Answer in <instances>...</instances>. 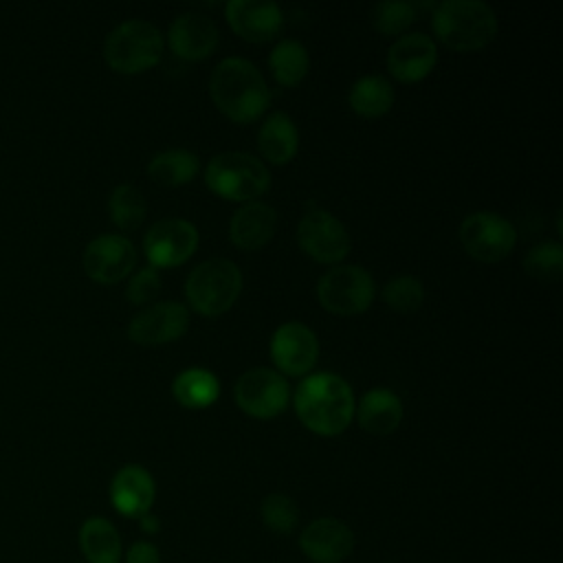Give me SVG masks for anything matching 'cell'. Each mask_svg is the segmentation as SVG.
<instances>
[{
  "mask_svg": "<svg viewBox=\"0 0 563 563\" xmlns=\"http://www.w3.org/2000/svg\"><path fill=\"white\" fill-rule=\"evenodd\" d=\"M435 35L455 51H477L497 33V15L482 0H444L433 11Z\"/></svg>",
  "mask_w": 563,
  "mask_h": 563,
  "instance_id": "obj_3",
  "label": "cell"
},
{
  "mask_svg": "<svg viewBox=\"0 0 563 563\" xmlns=\"http://www.w3.org/2000/svg\"><path fill=\"white\" fill-rule=\"evenodd\" d=\"M523 268L541 282H556L563 275V246L554 240L534 244L523 257Z\"/></svg>",
  "mask_w": 563,
  "mask_h": 563,
  "instance_id": "obj_30",
  "label": "cell"
},
{
  "mask_svg": "<svg viewBox=\"0 0 563 563\" xmlns=\"http://www.w3.org/2000/svg\"><path fill=\"white\" fill-rule=\"evenodd\" d=\"M172 394L187 409H205L218 398L220 385L209 369L189 367L174 378Z\"/></svg>",
  "mask_w": 563,
  "mask_h": 563,
  "instance_id": "obj_24",
  "label": "cell"
},
{
  "mask_svg": "<svg viewBox=\"0 0 563 563\" xmlns=\"http://www.w3.org/2000/svg\"><path fill=\"white\" fill-rule=\"evenodd\" d=\"M347 101L363 117H380L394 103V88L383 75H363L352 84Z\"/></svg>",
  "mask_w": 563,
  "mask_h": 563,
  "instance_id": "obj_25",
  "label": "cell"
},
{
  "mask_svg": "<svg viewBox=\"0 0 563 563\" xmlns=\"http://www.w3.org/2000/svg\"><path fill=\"white\" fill-rule=\"evenodd\" d=\"M457 235L466 253L486 264L504 260L517 242V231L510 220L493 211H475L466 216Z\"/></svg>",
  "mask_w": 563,
  "mask_h": 563,
  "instance_id": "obj_8",
  "label": "cell"
},
{
  "mask_svg": "<svg viewBox=\"0 0 563 563\" xmlns=\"http://www.w3.org/2000/svg\"><path fill=\"white\" fill-rule=\"evenodd\" d=\"M299 246L323 264L341 262L350 251V235L345 227L325 209H310L297 224Z\"/></svg>",
  "mask_w": 563,
  "mask_h": 563,
  "instance_id": "obj_10",
  "label": "cell"
},
{
  "mask_svg": "<svg viewBox=\"0 0 563 563\" xmlns=\"http://www.w3.org/2000/svg\"><path fill=\"white\" fill-rule=\"evenodd\" d=\"M147 174L161 185H183L198 174V156L189 150L158 152L152 156Z\"/></svg>",
  "mask_w": 563,
  "mask_h": 563,
  "instance_id": "obj_26",
  "label": "cell"
},
{
  "mask_svg": "<svg viewBox=\"0 0 563 563\" xmlns=\"http://www.w3.org/2000/svg\"><path fill=\"white\" fill-rule=\"evenodd\" d=\"M81 264L92 282L117 284L134 268L136 251L128 238L117 233H103L86 244Z\"/></svg>",
  "mask_w": 563,
  "mask_h": 563,
  "instance_id": "obj_12",
  "label": "cell"
},
{
  "mask_svg": "<svg viewBox=\"0 0 563 563\" xmlns=\"http://www.w3.org/2000/svg\"><path fill=\"white\" fill-rule=\"evenodd\" d=\"M438 59L435 42L420 33H405L400 35L387 53V66L391 75L400 81H418L431 73Z\"/></svg>",
  "mask_w": 563,
  "mask_h": 563,
  "instance_id": "obj_17",
  "label": "cell"
},
{
  "mask_svg": "<svg viewBox=\"0 0 563 563\" xmlns=\"http://www.w3.org/2000/svg\"><path fill=\"white\" fill-rule=\"evenodd\" d=\"M299 550L310 563H343L354 552V532L334 517H319L299 532Z\"/></svg>",
  "mask_w": 563,
  "mask_h": 563,
  "instance_id": "obj_13",
  "label": "cell"
},
{
  "mask_svg": "<svg viewBox=\"0 0 563 563\" xmlns=\"http://www.w3.org/2000/svg\"><path fill=\"white\" fill-rule=\"evenodd\" d=\"M209 95L213 103L238 123L257 119L271 101V90L262 73L244 57H224L213 68Z\"/></svg>",
  "mask_w": 563,
  "mask_h": 563,
  "instance_id": "obj_1",
  "label": "cell"
},
{
  "mask_svg": "<svg viewBox=\"0 0 563 563\" xmlns=\"http://www.w3.org/2000/svg\"><path fill=\"white\" fill-rule=\"evenodd\" d=\"M167 40L178 57L202 59L218 44V26L200 11H185L172 20Z\"/></svg>",
  "mask_w": 563,
  "mask_h": 563,
  "instance_id": "obj_18",
  "label": "cell"
},
{
  "mask_svg": "<svg viewBox=\"0 0 563 563\" xmlns=\"http://www.w3.org/2000/svg\"><path fill=\"white\" fill-rule=\"evenodd\" d=\"M161 292V277L156 273V268L147 266V268H141L132 275V279L128 282V288H125V295L132 303H147L152 301L156 295Z\"/></svg>",
  "mask_w": 563,
  "mask_h": 563,
  "instance_id": "obj_33",
  "label": "cell"
},
{
  "mask_svg": "<svg viewBox=\"0 0 563 563\" xmlns=\"http://www.w3.org/2000/svg\"><path fill=\"white\" fill-rule=\"evenodd\" d=\"M139 526H141V530L145 532V534H154V532H158V528H161V521H158V517H154V515H143V517H139Z\"/></svg>",
  "mask_w": 563,
  "mask_h": 563,
  "instance_id": "obj_35",
  "label": "cell"
},
{
  "mask_svg": "<svg viewBox=\"0 0 563 563\" xmlns=\"http://www.w3.org/2000/svg\"><path fill=\"white\" fill-rule=\"evenodd\" d=\"M125 563H161V552L152 541H134L125 554Z\"/></svg>",
  "mask_w": 563,
  "mask_h": 563,
  "instance_id": "obj_34",
  "label": "cell"
},
{
  "mask_svg": "<svg viewBox=\"0 0 563 563\" xmlns=\"http://www.w3.org/2000/svg\"><path fill=\"white\" fill-rule=\"evenodd\" d=\"M198 246V231L191 222L183 218H163L154 222L145 238L143 251L152 266L169 268L183 264L194 255Z\"/></svg>",
  "mask_w": 563,
  "mask_h": 563,
  "instance_id": "obj_11",
  "label": "cell"
},
{
  "mask_svg": "<svg viewBox=\"0 0 563 563\" xmlns=\"http://www.w3.org/2000/svg\"><path fill=\"white\" fill-rule=\"evenodd\" d=\"M224 13L231 29L251 42H266L282 29V9L273 0H231Z\"/></svg>",
  "mask_w": 563,
  "mask_h": 563,
  "instance_id": "obj_19",
  "label": "cell"
},
{
  "mask_svg": "<svg viewBox=\"0 0 563 563\" xmlns=\"http://www.w3.org/2000/svg\"><path fill=\"white\" fill-rule=\"evenodd\" d=\"M108 211H110L112 222L119 229L134 231L145 220L147 205H145L143 194L134 185L123 183L112 189V194L108 198Z\"/></svg>",
  "mask_w": 563,
  "mask_h": 563,
  "instance_id": "obj_28",
  "label": "cell"
},
{
  "mask_svg": "<svg viewBox=\"0 0 563 563\" xmlns=\"http://www.w3.org/2000/svg\"><path fill=\"white\" fill-rule=\"evenodd\" d=\"M112 508L130 519H139L152 510L156 499V484L147 468L139 464L121 466L110 482Z\"/></svg>",
  "mask_w": 563,
  "mask_h": 563,
  "instance_id": "obj_16",
  "label": "cell"
},
{
  "mask_svg": "<svg viewBox=\"0 0 563 563\" xmlns=\"http://www.w3.org/2000/svg\"><path fill=\"white\" fill-rule=\"evenodd\" d=\"M317 297L334 314H358L374 301V279L361 266L339 264L319 277Z\"/></svg>",
  "mask_w": 563,
  "mask_h": 563,
  "instance_id": "obj_7",
  "label": "cell"
},
{
  "mask_svg": "<svg viewBox=\"0 0 563 563\" xmlns=\"http://www.w3.org/2000/svg\"><path fill=\"white\" fill-rule=\"evenodd\" d=\"M286 378L268 367H253L235 383V402L253 418H273L288 405Z\"/></svg>",
  "mask_w": 563,
  "mask_h": 563,
  "instance_id": "obj_9",
  "label": "cell"
},
{
  "mask_svg": "<svg viewBox=\"0 0 563 563\" xmlns=\"http://www.w3.org/2000/svg\"><path fill=\"white\" fill-rule=\"evenodd\" d=\"M262 523L275 534H290L299 521V508L286 493H271L260 504Z\"/></svg>",
  "mask_w": 563,
  "mask_h": 563,
  "instance_id": "obj_29",
  "label": "cell"
},
{
  "mask_svg": "<svg viewBox=\"0 0 563 563\" xmlns=\"http://www.w3.org/2000/svg\"><path fill=\"white\" fill-rule=\"evenodd\" d=\"M383 301L396 312H413L424 301V288L413 275L391 277L383 288Z\"/></svg>",
  "mask_w": 563,
  "mask_h": 563,
  "instance_id": "obj_31",
  "label": "cell"
},
{
  "mask_svg": "<svg viewBox=\"0 0 563 563\" xmlns=\"http://www.w3.org/2000/svg\"><path fill=\"white\" fill-rule=\"evenodd\" d=\"M275 224H277L275 209L266 202L253 200L235 209L229 222V235L238 249L253 251L264 246L271 240V235L275 233Z\"/></svg>",
  "mask_w": 563,
  "mask_h": 563,
  "instance_id": "obj_20",
  "label": "cell"
},
{
  "mask_svg": "<svg viewBox=\"0 0 563 563\" xmlns=\"http://www.w3.org/2000/svg\"><path fill=\"white\" fill-rule=\"evenodd\" d=\"M271 356L282 372L299 376L317 363L319 341L308 325L290 321L275 330L271 339Z\"/></svg>",
  "mask_w": 563,
  "mask_h": 563,
  "instance_id": "obj_15",
  "label": "cell"
},
{
  "mask_svg": "<svg viewBox=\"0 0 563 563\" xmlns=\"http://www.w3.org/2000/svg\"><path fill=\"white\" fill-rule=\"evenodd\" d=\"M402 420L400 398L385 387L369 389L358 402V424L372 435L391 433Z\"/></svg>",
  "mask_w": 563,
  "mask_h": 563,
  "instance_id": "obj_22",
  "label": "cell"
},
{
  "mask_svg": "<svg viewBox=\"0 0 563 563\" xmlns=\"http://www.w3.org/2000/svg\"><path fill=\"white\" fill-rule=\"evenodd\" d=\"M257 145L271 163H288L299 145L295 121L286 112L268 114L257 132Z\"/></svg>",
  "mask_w": 563,
  "mask_h": 563,
  "instance_id": "obj_23",
  "label": "cell"
},
{
  "mask_svg": "<svg viewBox=\"0 0 563 563\" xmlns=\"http://www.w3.org/2000/svg\"><path fill=\"white\" fill-rule=\"evenodd\" d=\"M211 191L229 200H253L271 185L266 165L246 152H222L213 156L205 169Z\"/></svg>",
  "mask_w": 563,
  "mask_h": 563,
  "instance_id": "obj_6",
  "label": "cell"
},
{
  "mask_svg": "<svg viewBox=\"0 0 563 563\" xmlns=\"http://www.w3.org/2000/svg\"><path fill=\"white\" fill-rule=\"evenodd\" d=\"M273 77L282 84V86H295L299 84L310 66V57L308 51L301 42L297 40H282L275 44V48L271 51L268 57Z\"/></svg>",
  "mask_w": 563,
  "mask_h": 563,
  "instance_id": "obj_27",
  "label": "cell"
},
{
  "mask_svg": "<svg viewBox=\"0 0 563 563\" xmlns=\"http://www.w3.org/2000/svg\"><path fill=\"white\" fill-rule=\"evenodd\" d=\"M242 290L240 268L224 257L200 262L187 277L185 292L189 303L207 317L229 310Z\"/></svg>",
  "mask_w": 563,
  "mask_h": 563,
  "instance_id": "obj_5",
  "label": "cell"
},
{
  "mask_svg": "<svg viewBox=\"0 0 563 563\" xmlns=\"http://www.w3.org/2000/svg\"><path fill=\"white\" fill-rule=\"evenodd\" d=\"M295 409L310 431L319 435H336L352 420L354 394L336 374H312L297 387Z\"/></svg>",
  "mask_w": 563,
  "mask_h": 563,
  "instance_id": "obj_2",
  "label": "cell"
},
{
  "mask_svg": "<svg viewBox=\"0 0 563 563\" xmlns=\"http://www.w3.org/2000/svg\"><path fill=\"white\" fill-rule=\"evenodd\" d=\"M163 53V35L156 24L130 18L117 24L103 42L106 64L123 75H134L152 68Z\"/></svg>",
  "mask_w": 563,
  "mask_h": 563,
  "instance_id": "obj_4",
  "label": "cell"
},
{
  "mask_svg": "<svg viewBox=\"0 0 563 563\" xmlns=\"http://www.w3.org/2000/svg\"><path fill=\"white\" fill-rule=\"evenodd\" d=\"M79 550L88 563H121L123 543L117 526L106 517H88L79 526Z\"/></svg>",
  "mask_w": 563,
  "mask_h": 563,
  "instance_id": "obj_21",
  "label": "cell"
},
{
  "mask_svg": "<svg viewBox=\"0 0 563 563\" xmlns=\"http://www.w3.org/2000/svg\"><path fill=\"white\" fill-rule=\"evenodd\" d=\"M189 310L180 301H158L136 312L128 323V336L141 345H158L183 336Z\"/></svg>",
  "mask_w": 563,
  "mask_h": 563,
  "instance_id": "obj_14",
  "label": "cell"
},
{
  "mask_svg": "<svg viewBox=\"0 0 563 563\" xmlns=\"http://www.w3.org/2000/svg\"><path fill=\"white\" fill-rule=\"evenodd\" d=\"M416 18V4L402 0H383L372 9V24L383 35H396L405 31Z\"/></svg>",
  "mask_w": 563,
  "mask_h": 563,
  "instance_id": "obj_32",
  "label": "cell"
}]
</instances>
